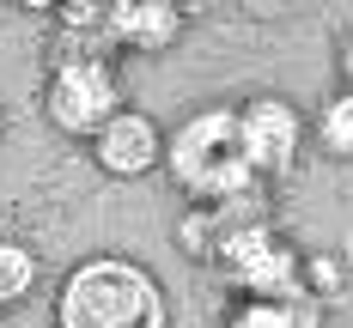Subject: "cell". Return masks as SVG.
Wrapping results in <instances>:
<instances>
[{"label": "cell", "mask_w": 353, "mask_h": 328, "mask_svg": "<svg viewBox=\"0 0 353 328\" xmlns=\"http://www.w3.org/2000/svg\"><path fill=\"white\" fill-rule=\"evenodd\" d=\"M55 328H171V304L146 261L85 255L55 292Z\"/></svg>", "instance_id": "1"}, {"label": "cell", "mask_w": 353, "mask_h": 328, "mask_svg": "<svg viewBox=\"0 0 353 328\" xmlns=\"http://www.w3.org/2000/svg\"><path fill=\"white\" fill-rule=\"evenodd\" d=\"M165 171H171V182L195 207L256 201V188H262V177H256V164H250V152H244L238 109H195L183 128H171Z\"/></svg>", "instance_id": "2"}, {"label": "cell", "mask_w": 353, "mask_h": 328, "mask_svg": "<svg viewBox=\"0 0 353 328\" xmlns=\"http://www.w3.org/2000/svg\"><path fill=\"white\" fill-rule=\"evenodd\" d=\"M219 274L232 280V286L244 292V298H311L305 292V250H292V237H286L281 225H268L262 213H244L232 231H225V243H219Z\"/></svg>", "instance_id": "3"}, {"label": "cell", "mask_w": 353, "mask_h": 328, "mask_svg": "<svg viewBox=\"0 0 353 328\" xmlns=\"http://www.w3.org/2000/svg\"><path fill=\"white\" fill-rule=\"evenodd\" d=\"M43 109H49V122L73 134V140H98V128H104L110 116H122V85H116V67H110L104 55H92V49H73L55 61L49 73V91H43Z\"/></svg>", "instance_id": "4"}, {"label": "cell", "mask_w": 353, "mask_h": 328, "mask_svg": "<svg viewBox=\"0 0 353 328\" xmlns=\"http://www.w3.org/2000/svg\"><path fill=\"white\" fill-rule=\"evenodd\" d=\"M238 128H244V152L256 164V177L274 182V177H292L299 152H305V116L286 104V98H250L238 109Z\"/></svg>", "instance_id": "5"}, {"label": "cell", "mask_w": 353, "mask_h": 328, "mask_svg": "<svg viewBox=\"0 0 353 328\" xmlns=\"http://www.w3.org/2000/svg\"><path fill=\"white\" fill-rule=\"evenodd\" d=\"M165 146H171V134L146 109H122V116H110L104 128H98L92 158L104 164L110 177H152L165 164Z\"/></svg>", "instance_id": "6"}, {"label": "cell", "mask_w": 353, "mask_h": 328, "mask_svg": "<svg viewBox=\"0 0 353 328\" xmlns=\"http://www.w3.org/2000/svg\"><path fill=\"white\" fill-rule=\"evenodd\" d=\"M183 31V12L165 6V0H116L110 6V43H122V49H165L171 36Z\"/></svg>", "instance_id": "7"}, {"label": "cell", "mask_w": 353, "mask_h": 328, "mask_svg": "<svg viewBox=\"0 0 353 328\" xmlns=\"http://www.w3.org/2000/svg\"><path fill=\"white\" fill-rule=\"evenodd\" d=\"M323 322V304L317 298H238V310L225 316V328H317Z\"/></svg>", "instance_id": "8"}, {"label": "cell", "mask_w": 353, "mask_h": 328, "mask_svg": "<svg viewBox=\"0 0 353 328\" xmlns=\"http://www.w3.org/2000/svg\"><path fill=\"white\" fill-rule=\"evenodd\" d=\"M37 292V255L12 237H0V310H19Z\"/></svg>", "instance_id": "9"}, {"label": "cell", "mask_w": 353, "mask_h": 328, "mask_svg": "<svg viewBox=\"0 0 353 328\" xmlns=\"http://www.w3.org/2000/svg\"><path fill=\"white\" fill-rule=\"evenodd\" d=\"M317 146L335 152V158H353V85L335 91V98H323V109H317Z\"/></svg>", "instance_id": "10"}, {"label": "cell", "mask_w": 353, "mask_h": 328, "mask_svg": "<svg viewBox=\"0 0 353 328\" xmlns=\"http://www.w3.org/2000/svg\"><path fill=\"white\" fill-rule=\"evenodd\" d=\"M341 286H347V267H341V255H305V292L317 298V304H329V298H341Z\"/></svg>", "instance_id": "11"}, {"label": "cell", "mask_w": 353, "mask_h": 328, "mask_svg": "<svg viewBox=\"0 0 353 328\" xmlns=\"http://www.w3.org/2000/svg\"><path fill=\"white\" fill-rule=\"evenodd\" d=\"M347 85H353V43H347Z\"/></svg>", "instance_id": "12"}, {"label": "cell", "mask_w": 353, "mask_h": 328, "mask_svg": "<svg viewBox=\"0 0 353 328\" xmlns=\"http://www.w3.org/2000/svg\"><path fill=\"white\" fill-rule=\"evenodd\" d=\"M0 140H6V104H0Z\"/></svg>", "instance_id": "13"}]
</instances>
